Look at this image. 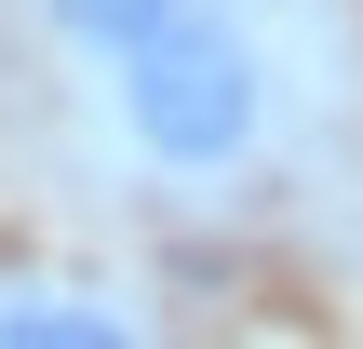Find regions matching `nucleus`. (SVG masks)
Here are the masks:
<instances>
[{"instance_id": "1", "label": "nucleus", "mask_w": 363, "mask_h": 349, "mask_svg": "<svg viewBox=\"0 0 363 349\" xmlns=\"http://www.w3.org/2000/svg\"><path fill=\"white\" fill-rule=\"evenodd\" d=\"M108 81V108H121V148L148 161V175H175V188H216V175H242L256 148H269V121H283V81H269V40L229 13V0H189V13H162L121 67H94Z\"/></svg>"}, {"instance_id": "2", "label": "nucleus", "mask_w": 363, "mask_h": 349, "mask_svg": "<svg viewBox=\"0 0 363 349\" xmlns=\"http://www.w3.org/2000/svg\"><path fill=\"white\" fill-rule=\"evenodd\" d=\"M0 349H148V336L94 296H0Z\"/></svg>"}, {"instance_id": "3", "label": "nucleus", "mask_w": 363, "mask_h": 349, "mask_svg": "<svg viewBox=\"0 0 363 349\" xmlns=\"http://www.w3.org/2000/svg\"><path fill=\"white\" fill-rule=\"evenodd\" d=\"M162 13H189V0H40V27H54L81 67H121V54H135Z\"/></svg>"}]
</instances>
